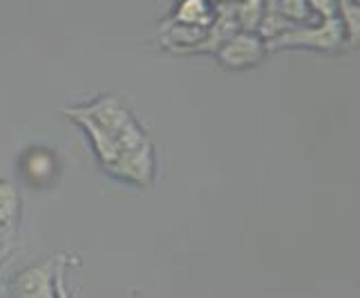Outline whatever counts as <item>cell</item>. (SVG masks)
Wrapping results in <instances>:
<instances>
[{
    "mask_svg": "<svg viewBox=\"0 0 360 298\" xmlns=\"http://www.w3.org/2000/svg\"><path fill=\"white\" fill-rule=\"evenodd\" d=\"M65 115L74 123H90V126H94L96 130L108 135V137L119 146L121 155L150 142L146 137L141 123L132 117V113L128 110V106L123 104V99L119 94L96 97L90 104L68 108Z\"/></svg>",
    "mask_w": 360,
    "mask_h": 298,
    "instance_id": "obj_1",
    "label": "cell"
},
{
    "mask_svg": "<svg viewBox=\"0 0 360 298\" xmlns=\"http://www.w3.org/2000/svg\"><path fill=\"white\" fill-rule=\"evenodd\" d=\"M269 52L278 49H311L322 54H336L345 47V30L338 16L322 18L320 23L295 25L289 32L266 43Z\"/></svg>",
    "mask_w": 360,
    "mask_h": 298,
    "instance_id": "obj_2",
    "label": "cell"
},
{
    "mask_svg": "<svg viewBox=\"0 0 360 298\" xmlns=\"http://www.w3.org/2000/svg\"><path fill=\"white\" fill-rule=\"evenodd\" d=\"M269 54L271 52L266 47V41L257 32L240 30L238 34H233L213 56L224 70L244 72V70H253L257 66H262Z\"/></svg>",
    "mask_w": 360,
    "mask_h": 298,
    "instance_id": "obj_3",
    "label": "cell"
},
{
    "mask_svg": "<svg viewBox=\"0 0 360 298\" xmlns=\"http://www.w3.org/2000/svg\"><path fill=\"white\" fill-rule=\"evenodd\" d=\"M56 258L20 269L11 283V298H56Z\"/></svg>",
    "mask_w": 360,
    "mask_h": 298,
    "instance_id": "obj_4",
    "label": "cell"
},
{
    "mask_svg": "<svg viewBox=\"0 0 360 298\" xmlns=\"http://www.w3.org/2000/svg\"><path fill=\"white\" fill-rule=\"evenodd\" d=\"M155 148L148 142L134 148V151L123 153L117 159V164L108 168V173L112 178L134 186H150L155 180Z\"/></svg>",
    "mask_w": 360,
    "mask_h": 298,
    "instance_id": "obj_5",
    "label": "cell"
},
{
    "mask_svg": "<svg viewBox=\"0 0 360 298\" xmlns=\"http://www.w3.org/2000/svg\"><path fill=\"white\" fill-rule=\"evenodd\" d=\"M159 45L170 54L191 56L206 36V27H195V25H184L166 18L159 25Z\"/></svg>",
    "mask_w": 360,
    "mask_h": 298,
    "instance_id": "obj_6",
    "label": "cell"
},
{
    "mask_svg": "<svg viewBox=\"0 0 360 298\" xmlns=\"http://www.w3.org/2000/svg\"><path fill=\"white\" fill-rule=\"evenodd\" d=\"M238 32H240V25H238V18H235L233 5H215V18L206 27V36L200 43V47L195 49V54L213 56L217 49Z\"/></svg>",
    "mask_w": 360,
    "mask_h": 298,
    "instance_id": "obj_7",
    "label": "cell"
},
{
    "mask_svg": "<svg viewBox=\"0 0 360 298\" xmlns=\"http://www.w3.org/2000/svg\"><path fill=\"white\" fill-rule=\"evenodd\" d=\"M56 155L43 146L27 148L20 157V173L32 186H45L56 175Z\"/></svg>",
    "mask_w": 360,
    "mask_h": 298,
    "instance_id": "obj_8",
    "label": "cell"
},
{
    "mask_svg": "<svg viewBox=\"0 0 360 298\" xmlns=\"http://www.w3.org/2000/svg\"><path fill=\"white\" fill-rule=\"evenodd\" d=\"M215 18V5L210 0H177L170 20L195 25V27H208Z\"/></svg>",
    "mask_w": 360,
    "mask_h": 298,
    "instance_id": "obj_9",
    "label": "cell"
},
{
    "mask_svg": "<svg viewBox=\"0 0 360 298\" xmlns=\"http://www.w3.org/2000/svg\"><path fill=\"white\" fill-rule=\"evenodd\" d=\"M20 218V193L16 184L0 180V229L11 231Z\"/></svg>",
    "mask_w": 360,
    "mask_h": 298,
    "instance_id": "obj_10",
    "label": "cell"
},
{
    "mask_svg": "<svg viewBox=\"0 0 360 298\" xmlns=\"http://www.w3.org/2000/svg\"><path fill=\"white\" fill-rule=\"evenodd\" d=\"M345 30V45L358 47L360 41V5L354 0H338V14Z\"/></svg>",
    "mask_w": 360,
    "mask_h": 298,
    "instance_id": "obj_11",
    "label": "cell"
},
{
    "mask_svg": "<svg viewBox=\"0 0 360 298\" xmlns=\"http://www.w3.org/2000/svg\"><path fill=\"white\" fill-rule=\"evenodd\" d=\"M235 18H238L240 30L244 32H257L259 20L264 16V0H240L233 5Z\"/></svg>",
    "mask_w": 360,
    "mask_h": 298,
    "instance_id": "obj_12",
    "label": "cell"
},
{
    "mask_svg": "<svg viewBox=\"0 0 360 298\" xmlns=\"http://www.w3.org/2000/svg\"><path fill=\"white\" fill-rule=\"evenodd\" d=\"M273 11L280 14L282 18H287L291 25H307L314 18L311 9H309V5H307V0H278Z\"/></svg>",
    "mask_w": 360,
    "mask_h": 298,
    "instance_id": "obj_13",
    "label": "cell"
},
{
    "mask_svg": "<svg viewBox=\"0 0 360 298\" xmlns=\"http://www.w3.org/2000/svg\"><path fill=\"white\" fill-rule=\"evenodd\" d=\"M65 271H68V258L56 256V276H54V287H56V298H72L68 283H65Z\"/></svg>",
    "mask_w": 360,
    "mask_h": 298,
    "instance_id": "obj_14",
    "label": "cell"
},
{
    "mask_svg": "<svg viewBox=\"0 0 360 298\" xmlns=\"http://www.w3.org/2000/svg\"><path fill=\"white\" fill-rule=\"evenodd\" d=\"M307 5L311 9V14L318 16L320 20L333 18L338 14V0H307Z\"/></svg>",
    "mask_w": 360,
    "mask_h": 298,
    "instance_id": "obj_15",
    "label": "cell"
},
{
    "mask_svg": "<svg viewBox=\"0 0 360 298\" xmlns=\"http://www.w3.org/2000/svg\"><path fill=\"white\" fill-rule=\"evenodd\" d=\"M9 252H11V244L5 242V240H0V267H3L5 260L9 258Z\"/></svg>",
    "mask_w": 360,
    "mask_h": 298,
    "instance_id": "obj_16",
    "label": "cell"
},
{
    "mask_svg": "<svg viewBox=\"0 0 360 298\" xmlns=\"http://www.w3.org/2000/svg\"><path fill=\"white\" fill-rule=\"evenodd\" d=\"M213 5H235V3H240V0H210Z\"/></svg>",
    "mask_w": 360,
    "mask_h": 298,
    "instance_id": "obj_17",
    "label": "cell"
},
{
    "mask_svg": "<svg viewBox=\"0 0 360 298\" xmlns=\"http://www.w3.org/2000/svg\"><path fill=\"white\" fill-rule=\"evenodd\" d=\"M354 3H360V0H354Z\"/></svg>",
    "mask_w": 360,
    "mask_h": 298,
    "instance_id": "obj_18",
    "label": "cell"
}]
</instances>
